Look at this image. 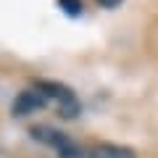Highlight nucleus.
<instances>
[{
  "label": "nucleus",
  "instance_id": "nucleus-1",
  "mask_svg": "<svg viewBox=\"0 0 158 158\" xmlns=\"http://www.w3.org/2000/svg\"><path fill=\"white\" fill-rule=\"evenodd\" d=\"M32 137L40 140V142H45V145H50V148H56L58 158H82V150H85V148H79L71 137H66L63 132L53 129V127H34Z\"/></svg>",
  "mask_w": 158,
  "mask_h": 158
},
{
  "label": "nucleus",
  "instance_id": "nucleus-2",
  "mask_svg": "<svg viewBox=\"0 0 158 158\" xmlns=\"http://www.w3.org/2000/svg\"><path fill=\"white\" fill-rule=\"evenodd\" d=\"M45 106H48V98H45V92L40 90L37 85H32L29 90L19 92L16 103H13V113H16V116H29V113L40 111V108H45Z\"/></svg>",
  "mask_w": 158,
  "mask_h": 158
},
{
  "label": "nucleus",
  "instance_id": "nucleus-3",
  "mask_svg": "<svg viewBox=\"0 0 158 158\" xmlns=\"http://www.w3.org/2000/svg\"><path fill=\"white\" fill-rule=\"evenodd\" d=\"M82 158H135V150L118 145H95L90 150H82Z\"/></svg>",
  "mask_w": 158,
  "mask_h": 158
},
{
  "label": "nucleus",
  "instance_id": "nucleus-4",
  "mask_svg": "<svg viewBox=\"0 0 158 158\" xmlns=\"http://www.w3.org/2000/svg\"><path fill=\"white\" fill-rule=\"evenodd\" d=\"M58 8L69 16H79L82 13V0H58Z\"/></svg>",
  "mask_w": 158,
  "mask_h": 158
},
{
  "label": "nucleus",
  "instance_id": "nucleus-5",
  "mask_svg": "<svg viewBox=\"0 0 158 158\" xmlns=\"http://www.w3.org/2000/svg\"><path fill=\"white\" fill-rule=\"evenodd\" d=\"M98 3H100L103 8H116L118 3H121V0H98Z\"/></svg>",
  "mask_w": 158,
  "mask_h": 158
}]
</instances>
